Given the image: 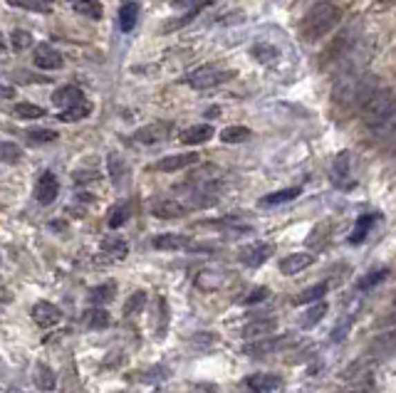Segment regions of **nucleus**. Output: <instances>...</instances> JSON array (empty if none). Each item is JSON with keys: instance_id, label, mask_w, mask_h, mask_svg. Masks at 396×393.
I'll return each mask as SVG.
<instances>
[{"instance_id": "obj_1", "label": "nucleus", "mask_w": 396, "mask_h": 393, "mask_svg": "<svg viewBox=\"0 0 396 393\" xmlns=\"http://www.w3.org/2000/svg\"><path fill=\"white\" fill-rule=\"evenodd\" d=\"M361 119L374 134L384 139H396V94L389 89H379L367 104L361 106Z\"/></svg>"}, {"instance_id": "obj_2", "label": "nucleus", "mask_w": 396, "mask_h": 393, "mask_svg": "<svg viewBox=\"0 0 396 393\" xmlns=\"http://www.w3.org/2000/svg\"><path fill=\"white\" fill-rule=\"evenodd\" d=\"M339 18H342V10H339L337 6H332V3H317L314 8H310L308 15H305L300 23L302 40L314 42L319 40V37L330 35L332 30L337 28Z\"/></svg>"}, {"instance_id": "obj_3", "label": "nucleus", "mask_w": 396, "mask_h": 393, "mask_svg": "<svg viewBox=\"0 0 396 393\" xmlns=\"http://www.w3.org/2000/svg\"><path fill=\"white\" fill-rule=\"evenodd\" d=\"M231 77H233V72H228V70H220V67H213V65H203V67H198V70L186 75V84L194 89H211V87H218V84L228 82Z\"/></svg>"}, {"instance_id": "obj_4", "label": "nucleus", "mask_w": 396, "mask_h": 393, "mask_svg": "<svg viewBox=\"0 0 396 393\" xmlns=\"http://www.w3.org/2000/svg\"><path fill=\"white\" fill-rule=\"evenodd\" d=\"M59 193V181L55 176L53 171H45L40 178H37V186H35V198L40 206H50Z\"/></svg>"}, {"instance_id": "obj_5", "label": "nucleus", "mask_w": 396, "mask_h": 393, "mask_svg": "<svg viewBox=\"0 0 396 393\" xmlns=\"http://www.w3.org/2000/svg\"><path fill=\"white\" fill-rule=\"evenodd\" d=\"M171 134V124L166 122H156V124H149V126H142L136 129L134 139L139 144H159V141H166Z\"/></svg>"}, {"instance_id": "obj_6", "label": "nucleus", "mask_w": 396, "mask_h": 393, "mask_svg": "<svg viewBox=\"0 0 396 393\" xmlns=\"http://www.w3.org/2000/svg\"><path fill=\"white\" fill-rule=\"evenodd\" d=\"M272 255V247L265 245V242H253V245H245L241 250V262L248 265V267H261L265 260H270Z\"/></svg>"}, {"instance_id": "obj_7", "label": "nucleus", "mask_w": 396, "mask_h": 393, "mask_svg": "<svg viewBox=\"0 0 396 393\" xmlns=\"http://www.w3.org/2000/svg\"><path fill=\"white\" fill-rule=\"evenodd\" d=\"M189 208H208L213 203H218V191L216 183H198L189 195Z\"/></svg>"}, {"instance_id": "obj_8", "label": "nucleus", "mask_w": 396, "mask_h": 393, "mask_svg": "<svg viewBox=\"0 0 396 393\" xmlns=\"http://www.w3.org/2000/svg\"><path fill=\"white\" fill-rule=\"evenodd\" d=\"M275 329H278V319H272V317L253 319L248 327L243 329V336L248 341H261V339H265V336H270Z\"/></svg>"}, {"instance_id": "obj_9", "label": "nucleus", "mask_w": 396, "mask_h": 393, "mask_svg": "<svg viewBox=\"0 0 396 393\" xmlns=\"http://www.w3.org/2000/svg\"><path fill=\"white\" fill-rule=\"evenodd\" d=\"M30 314H32L37 327H55V324H59V319H62V311L55 305H50V302H37Z\"/></svg>"}, {"instance_id": "obj_10", "label": "nucleus", "mask_w": 396, "mask_h": 393, "mask_svg": "<svg viewBox=\"0 0 396 393\" xmlns=\"http://www.w3.org/2000/svg\"><path fill=\"white\" fill-rule=\"evenodd\" d=\"M151 213L156 218H164V220H173V218H181L189 213V206H184L181 200H171V198H161L151 206Z\"/></svg>"}, {"instance_id": "obj_11", "label": "nucleus", "mask_w": 396, "mask_h": 393, "mask_svg": "<svg viewBox=\"0 0 396 393\" xmlns=\"http://www.w3.org/2000/svg\"><path fill=\"white\" fill-rule=\"evenodd\" d=\"M245 386L253 393H272L283 386V381L275 374H253L245 378Z\"/></svg>"}, {"instance_id": "obj_12", "label": "nucleus", "mask_w": 396, "mask_h": 393, "mask_svg": "<svg viewBox=\"0 0 396 393\" xmlns=\"http://www.w3.org/2000/svg\"><path fill=\"white\" fill-rule=\"evenodd\" d=\"M79 102H84L82 89L72 87V84H67V87H59L57 92L53 94V104L57 106L59 112H65V109H70V106L79 104Z\"/></svg>"}, {"instance_id": "obj_13", "label": "nucleus", "mask_w": 396, "mask_h": 393, "mask_svg": "<svg viewBox=\"0 0 396 393\" xmlns=\"http://www.w3.org/2000/svg\"><path fill=\"white\" fill-rule=\"evenodd\" d=\"M151 245L156 250H194V242L184 235H176V233H164V235H156Z\"/></svg>"}, {"instance_id": "obj_14", "label": "nucleus", "mask_w": 396, "mask_h": 393, "mask_svg": "<svg viewBox=\"0 0 396 393\" xmlns=\"http://www.w3.org/2000/svg\"><path fill=\"white\" fill-rule=\"evenodd\" d=\"M35 65L40 70H59L62 67V55L53 50L50 45H37L35 50Z\"/></svg>"}, {"instance_id": "obj_15", "label": "nucleus", "mask_w": 396, "mask_h": 393, "mask_svg": "<svg viewBox=\"0 0 396 393\" xmlns=\"http://www.w3.org/2000/svg\"><path fill=\"white\" fill-rule=\"evenodd\" d=\"M332 183L337 188H349L352 186V178H349V153L342 151L337 153L334 166H332Z\"/></svg>"}, {"instance_id": "obj_16", "label": "nucleus", "mask_w": 396, "mask_h": 393, "mask_svg": "<svg viewBox=\"0 0 396 393\" xmlns=\"http://www.w3.org/2000/svg\"><path fill=\"white\" fill-rule=\"evenodd\" d=\"M312 255L310 253H295V255H287L285 260H280V270L285 275H297V272L308 270L310 265H312Z\"/></svg>"}, {"instance_id": "obj_17", "label": "nucleus", "mask_w": 396, "mask_h": 393, "mask_svg": "<svg viewBox=\"0 0 396 393\" xmlns=\"http://www.w3.org/2000/svg\"><path fill=\"white\" fill-rule=\"evenodd\" d=\"M198 161V153H176V156H166V159H161L159 164H156V169L159 171H181L186 169V166L196 164Z\"/></svg>"}, {"instance_id": "obj_18", "label": "nucleus", "mask_w": 396, "mask_h": 393, "mask_svg": "<svg viewBox=\"0 0 396 393\" xmlns=\"http://www.w3.org/2000/svg\"><path fill=\"white\" fill-rule=\"evenodd\" d=\"M213 136V126L208 124H198V126H191V129L181 131V141L189 144V146H198V144H206Z\"/></svg>"}, {"instance_id": "obj_19", "label": "nucleus", "mask_w": 396, "mask_h": 393, "mask_svg": "<svg viewBox=\"0 0 396 393\" xmlns=\"http://www.w3.org/2000/svg\"><path fill=\"white\" fill-rule=\"evenodd\" d=\"M136 20H139V6L136 3H124L122 10H119V28H122V32H131L136 28Z\"/></svg>"}, {"instance_id": "obj_20", "label": "nucleus", "mask_w": 396, "mask_h": 393, "mask_svg": "<svg viewBox=\"0 0 396 393\" xmlns=\"http://www.w3.org/2000/svg\"><path fill=\"white\" fill-rule=\"evenodd\" d=\"M297 195H300V188H285V191H275V193L265 195V198L261 200V206L263 208L283 206V203H290V200H295Z\"/></svg>"}, {"instance_id": "obj_21", "label": "nucleus", "mask_w": 396, "mask_h": 393, "mask_svg": "<svg viewBox=\"0 0 396 393\" xmlns=\"http://www.w3.org/2000/svg\"><path fill=\"white\" fill-rule=\"evenodd\" d=\"M102 250H104L106 255H112L114 260H124L126 253H129V247H126V240L124 238H104L102 240Z\"/></svg>"}, {"instance_id": "obj_22", "label": "nucleus", "mask_w": 396, "mask_h": 393, "mask_svg": "<svg viewBox=\"0 0 396 393\" xmlns=\"http://www.w3.org/2000/svg\"><path fill=\"white\" fill-rule=\"evenodd\" d=\"M287 339L290 336H280V339H261L255 341V344H250L245 352L248 354H267V352H275V349H283L285 344H287Z\"/></svg>"}, {"instance_id": "obj_23", "label": "nucleus", "mask_w": 396, "mask_h": 393, "mask_svg": "<svg viewBox=\"0 0 396 393\" xmlns=\"http://www.w3.org/2000/svg\"><path fill=\"white\" fill-rule=\"evenodd\" d=\"M253 136V131L248 126H228V129L220 131V141L223 144H243V141H248Z\"/></svg>"}, {"instance_id": "obj_24", "label": "nucleus", "mask_w": 396, "mask_h": 393, "mask_svg": "<svg viewBox=\"0 0 396 393\" xmlns=\"http://www.w3.org/2000/svg\"><path fill=\"white\" fill-rule=\"evenodd\" d=\"M325 294H327V282H319V285H314V287L300 292V297L295 300V305H314V302H319Z\"/></svg>"}, {"instance_id": "obj_25", "label": "nucleus", "mask_w": 396, "mask_h": 393, "mask_svg": "<svg viewBox=\"0 0 396 393\" xmlns=\"http://www.w3.org/2000/svg\"><path fill=\"white\" fill-rule=\"evenodd\" d=\"M75 10H77L79 15H84V18H92V20H100L102 15H104V8H102L97 0H77V3H75Z\"/></svg>"}, {"instance_id": "obj_26", "label": "nucleus", "mask_w": 396, "mask_h": 393, "mask_svg": "<svg viewBox=\"0 0 396 393\" xmlns=\"http://www.w3.org/2000/svg\"><path fill=\"white\" fill-rule=\"evenodd\" d=\"M114 294H117V285L106 282V285H100L97 289L89 292V302H92V305H104V302L114 300Z\"/></svg>"}, {"instance_id": "obj_27", "label": "nucleus", "mask_w": 396, "mask_h": 393, "mask_svg": "<svg viewBox=\"0 0 396 393\" xmlns=\"http://www.w3.org/2000/svg\"><path fill=\"white\" fill-rule=\"evenodd\" d=\"M89 112H92V106H89V102L84 99V102H79V104L65 109V112H59V119H62V122H79V119H84Z\"/></svg>"}, {"instance_id": "obj_28", "label": "nucleus", "mask_w": 396, "mask_h": 393, "mask_svg": "<svg viewBox=\"0 0 396 393\" xmlns=\"http://www.w3.org/2000/svg\"><path fill=\"white\" fill-rule=\"evenodd\" d=\"M35 383L42 391H55V374L45 364L35 366Z\"/></svg>"}, {"instance_id": "obj_29", "label": "nucleus", "mask_w": 396, "mask_h": 393, "mask_svg": "<svg viewBox=\"0 0 396 393\" xmlns=\"http://www.w3.org/2000/svg\"><path fill=\"white\" fill-rule=\"evenodd\" d=\"M109 173H112V181L117 183V186H122V183L126 181V166L124 161H122V156H117V153L109 156Z\"/></svg>"}, {"instance_id": "obj_30", "label": "nucleus", "mask_w": 396, "mask_h": 393, "mask_svg": "<svg viewBox=\"0 0 396 393\" xmlns=\"http://www.w3.org/2000/svg\"><path fill=\"white\" fill-rule=\"evenodd\" d=\"M372 223H374V218L372 215H361L359 218V223H357V228L352 230V235H349V242L352 245H359L364 238H367V233H369V228H372Z\"/></svg>"}, {"instance_id": "obj_31", "label": "nucleus", "mask_w": 396, "mask_h": 393, "mask_svg": "<svg viewBox=\"0 0 396 393\" xmlns=\"http://www.w3.org/2000/svg\"><path fill=\"white\" fill-rule=\"evenodd\" d=\"M84 324H87L89 329H104L109 327V314H106L104 309H89L87 314H84Z\"/></svg>"}, {"instance_id": "obj_32", "label": "nucleus", "mask_w": 396, "mask_h": 393, "mask_svg": "<svg viewBox=\"0 0 396 393\" xmlns=\"http://www.w3.org/2000/svg\"><path fill=\"white\" fill-rule=\"evenodd\" d=\"M15 117H20V119H40V117H45V109L42 106H37V104H28V102H20V104H15Z\"/></svg>"}, {"instance_id": "obj_33", "label": "nucleus", "mask_w": 396, "mask_h": 393, "mask_svg": "<svg viewBox=\"0 0 396 393\" xmlns=\"http://www.w3.org/2000/svg\"><path fill=\"white\" fill-rule=\"evenodd\" d=\"M325 314H327V305H325V302H317L312 309L305 311V317H302V327H305V329L314 327V324L322 322V317H325Z\"/></svg>"}, {"instance_id": "obj_34", "label": "nucleus", "mask_w": 396, "mask_h": 393, "mask_svg": "<svg viewBox=\"0 0 396 393\" xmlns=\"http://www.w3.org/2000/svg\"><path fill=\"white\" fill-rule=\"evenodd\" d=\"M0 153H3V161H6V164H18V161L23 159L20 146L12 144V141H3V144H0Z\"/></svg>"}, {"instance_id": "obj_35", "label": "nucleus", "mask_w": 396, "mask_h": 393, "mask_svg": "<svg viewBox=\"0 0 396 393\" xmlns=\"http://www.w3.org/2000/svg\"><path fill=\"white\" fill-rule=\"evenodd\" d=\"M131 215V206L129 203H122L119 208H114L112 215H109V228H122V225L129 220Z\"/></svg>"}, {"instance_id": "obj_36", "label": "nucleus", "mask_w": 396, "mask_h": 393, "mask_svg": "<svg viewBox=\"0 0 396 393\" xmlns=\"http://www.w3.org/2000/svg\"><path fill=\"white\" fill-rule=\"evenodd\" d=\"M28 141H30V144H53V141H57V131H53V129H30L28 131Z\"/></svg>"}, {"instance_id": "obj_37", "label": "nucleus", "mask_w": 396, "mask_h": 393, "mask_svg": "<svg viewBox=\"0 0 396 393\" xmlns=\"http://www.w3.org/2000/svg\"><path fill=\"white\" fill-rule=\"evenodd\" d=\"M144 305H147V292H134L129 297V302L124 305V314L126 317H131L134 311H142Z\"/></svg>"}, {"instance_id": "obj_38", "label": "nucleus", "mask_w": 396, "mask_h": 393, "mask_svg": "<svg viewBox=\"0 0 396 393\" xmlns=\"http://www.w3.org/2000/svg\"><path fill=\"white\" fill-rule=\"evenodd\" d=\"M10 6L15 8H25V10H35V12H50V8L40 0H8Z\"/></svg>"}, {"instance_id": "obj_39", "label": "nucleus", "mask_w": 396, "mask_h": 393, "mask_svg": "<svg viewBox=\"0 0 396 393\" xmlns=\"http://www.w3.org/2000/svg\"><path fill=\"white\" fill-rule=\"evenodd\" d=\"M352 322H355V319L349 317H342L339 319V324L334 329H332V341H344V336L349 334V327H352Z\"/></svg>"}, {"instance_id": "obj_40", "label": "nucleus", "mask_w": 396, "mask_h": 393, "mask_svg": "<svg viewBox=\"0 0 396 393\" xmlns=\"http://www.w3.org/2000/svg\"><path fill=\"white\" fill-rule=\"evenodd\" d=\"M389 275V270H377V272H369L367 277H361V282L357 285L359 289H369V287H374V285H379V282L384 280V277Z\"/></svg>"}, {"instance_id": "obj_41", "label": "nucleus", "mask_w": 396, "mask_h": 393, "mask_svg": "<svg viewBox=\"0 0 396 393\" xmlns=\"http://www.w3.org/2000/svg\"><path fill=\"white\" fill-rule=\"evenodd\" d=\"M253 57H258L261 62H272V59L278 57V50H275V47H267V45H255Z\"/></svg>"}, {"instance_id": "obj_42", "label": "nucleus", "mask_w": 396, "mask_h": 393, "mask_svg": "<svg viewBox=\"0 0 396 393\" xmlns=\"http://www.w3.org/2000/svg\"><path fill=\"white\" fill-rule=\"evenodd\" d=\"M30 45H32V37H30L25 30H15V32H12V47H15V50H25V47Z\"/></svg>"}, {"instance_id": "obj_43", "label": "nucleus", "mask_w": 396, "mask_h": 393, "mask_svg": "<svg viewBox=\"0 0 396 393\" xmlns=\"http://www.w3.org/2000/svg\"><path fill=\"white\" fill-rule=\"evenodd\" d=\"M263 297H267V289L265 287H261V289H255V292H250L248 294V305H258V302H263Z\"/></svg>"}, {"instance_id": "obj_44", "label": "nucleus", "mask_w": 396, "mask_h": 393, "mask_svg": "<svg viewBox=\"0 0 396 393\" xmlns=\"http://www.w3.org/2000/svg\"><path fill=\"white\" fill-rule=\"evenodd\" d=\"M203 3H206V0H173V6L176 8H203Z\"/></svg>"}, {"instance_id": "obj_45", "label": "nucleus", "mask_w": 396, "mask_h": 393, "mask_svg": "<svg viewBox=\"0 0 396 393\" xmlns=\"http://www.w3.org/2000/svg\"><path fill=\"white\" fill-rule=\"evenodd\" d=\"M3 97H12V89L10 87H3Z\"/></svg>"}, {"instance_id": "obj_46", "label": "nucleus", "mask_w": 396, "mask_h": 393, "mask_svg": "<svg viewBox=\"0 0 396 393\" xmlns=\"http://www.w3.org/2000/svg\"><path fill=\"white\" fill-rule=\"evenodd\" d=\"M40 3H50V0H40Z\"/></svg>"}]
</instances>
